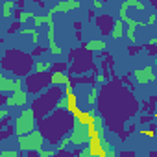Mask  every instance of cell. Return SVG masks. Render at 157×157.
I'll use <instances>...</instances> for the list:
<instances>
[{
  "mask_svg": "<svg viewBox=\"0 0 157 157\" xmlns=\"http://www.w3.org/2000/svg\"><path fill=\"white\" fill-rule=\"evenodd\" d=\"M98 109L102 117L105 118V124L120 135V140H126V124L128 118L137 115L140 105L137 98L133 96L131 91L122 87L120 80L115 76L111 78V82L102 87V93L98 96Z\"/></svg>",
  "mask_w": 157,
  "mask_h": 157,
  "instance_id": "obj_1",
  "label": "cell"
},
{
  "mask_svg": "<svg viewBox=\"0 0 157 157\" xmlns=\"http://www.w3.org/2000/svg\"><path fill=\"white\" fill-rule=\"evenodd\" d=\"M74 118L76 117L70 115L67 109H56L46 118L37 120V126H39V131L43 133V137L50 144H59L67 137V133L70 135L72 128L78 124V122H74Z\"/></svg>",
  "mask_w": 157,
  "mask_h": 157,
  "instance_id": "obj_2",
  "label": "cell"
},
{
  "mask_svg": "<svg viewBox=\"0 0 157 157\" xmlns=\"http://www.w3.org/2000/svg\"><path fill=\"white\" fill-rule=\"evenodd\" d=\"M2 68L4 70H11L17 78H22V76H30V70L35 68V61H33V56L32 54H26L22 50H6L4 52V57H2Z\"/></svg>",
  "mask_w": 157,
  "mask_h": 157,
  "instance_id": "obj_3",
  "label": "cell"
},
{
  "mask_svg": "<svg viewBox=\"0 0 157 157\" xmlns=\"http://www.w3.org/2000/svg\"><path fill=\"white\" fill-rule=\"evenodd\" d=\"M63 94H65V93H61V89H59V87H54V85H52L44 94L37 96V98L33 100V104H32V109H33V113H35L37 120L46 118L50 113H54Z\"/></svg>",
  "mask_w": 157,
  "mask_h": 157,
  "instance_id": "obj_4",
  "label": "cell"
},
{
  "mask_svg": "<svg viewBox=\"0 0 157 157\" xmlns=\"http://www.w3.org/2000/svg\"><path fill=\"white\" fill-rule=\"evenodd\" d=\"M68 76H83L85 72H94V61H93V54L83 50V48H78V50H70L68 54Z\"/></svg>",
  "mask_w": 157,
  "mask_h": 157,
  "instance_id": "obj_5",
  "label": "cell"
},
{
  "mask_svg": "<svg viewBox=\"0 0 157 157\" xmlns=\"http://www.w3.org/2000/svg\"><path fill=\"white\" fill-rule=\"evenodd\" d=\"M15 124V135L17 137H26L30 133L35 131V126H37V117L33 113L32 107H26L21 111V115L17 117V120L13 122Z\"/></svg>",
  "mask_w": 157,
  "mask_h": 157,
  "instance_id": "obj_6",
  "label": "cell"
},
{
  "mask_svg": "<svg viewBox=\"0 0 157 157\" xmlns=\"http://www.w3.org/2000/svg\"><path fill=\"white\" fill-rule=\"evenodd\" d=\"M24 85H26L28 93L39 94L41 91L52 87V72H35V74H30L24 80Z\"/></svg>",
  "mask_w": 157,
  "mask_h": 157,
  "instance_id": "obj_7",
  "label": "cell"
},
{
  "mask_svg": "<svg viewBox=\"0 0 157 157\" xmlns=\"http://www.w3.org/2000/svg\"><path fill=\"white\" fill-rule=\"evenodd\" d=\"M43 142H44V137L39 129H35L33 133L26 135V137H19V150L22 153L26 151H41L43 150Z\"/></svg>",
  "mask_w": 157,
  "mask_h": 157,
  "instance_id": "obj_8",
  "label": "cell"
},
{
  "mask_svg": "<svg viewBox=\"0 0 157 157\" xmlns=\"http://www.w3.org/2000/svg\"><path fill=\"white\" fill-rule=\"evenodd\" d=\"M133 78L137 80V83H139V85H148V83H151V82H155V80H157V76H155V68H153L151 65H146V67H142V68L133 70Z\"/></svg>",
  "mask_w": 157,
  "mask_h": 157,
  "instance_id": "obj_9",
  "label": "cell"
},
{
  "mask_svg": "<svg viewBox=\"0 0 157 157\" xmlns=\"http://www.w3.org/2000/svg\"><path fill=\"white\" fill-rule=\"evenodd\" d=\"M94 24L96 28L100 30V33L105 37V35H111L113 33V28H115V19L111 15H98L94 19Z\"/></svg>",
  "mask_w": 157,
  "mask_h": 157,
  "instance_id": "obj_10",
  "label": "cell"
},
{
  "mask_svg": "<svg viewBox=\"0 0 157 157\" xmlns=\"http://www.w3.org/2000/svg\"><path fill=\"white\" fill-rule=\"evenodd\" d=\"M46 24H48V48L54 56H61V46H57L56 43V26H54V17L52 15H46Z\"/></svg>",
  "mask_w": 157,
  "mask_h": 157,
  "instance_id": "obj_11",
  "label": "cell"
},
{
  "mask_svg": "<svg viewBox=\"0 0 157 157\" xmlns=\"http://www.w3.org/2000/svg\"><path fill=\"white\" fill-rule=\"evenodd\" d=\"M26 104H28V91L22 89V91H17V93L10 94L6 107H24Z\"/></svg>",
  "mask_w": 157,
  "mask_h": 157,
  "instance_id": "obj_12",
  "label": "cell"
},
{
  "mask_svg": "<svg viewBox=\"0 0 157 157\" xmlns=\"http://www.w3.org/2000/svg\"><path fill=\"white\" fill-rule=\"evenodd\" d=\"M82 4L78 2V0H68V2H59V4H56L54 8H50L48 10V15H52L54 17V13H68V11H72V10H78Z\"/></svg>",
  "mask_w": 157,
  "mask_h": 157,
  "instance_id": "obj_13",
  "label": "cell"
},
{
  "mask_svg": "<svg viewBox=\"0 0 157 157\" xmlns=\"http://www.w3.org/2000/svg\"><path fill=\"white\" fill-rule=\"evenodd\" d=\"M0 93H17V78H8L6 74L0 76Z\"/></svg>",
  "mask_w": 157,
  "mask_h": 157,
  "instance_id": "obj_14",
  "label": "cell"
},
{
  "mask_svg": "<svg viewBox=\"0 0 157 157\" xmlns=\"http://www.w3.org/2000/svg\"><path fill=\"white\" fill-rule=\"evenodd\" d=\"M82 48L87 50V52H105V41L104 39H93V41H87V43H82Z\"/></svg>",
  "mask_w": 157,
  "mask_h": 157,
  "instance_id": "obj_15",
  "label": "cell"
},
{
  "mask_svg": "<svg viewBox=\"0 0 157 157\" xmlns=\"http://www.w3.org/2000/svg\"><path fill=\"white\" fill-rule=\"evenodd\" d=\"M124 35H126V26H124V21L117 19V21H115V28H113L111 37H113L115 41H118V39H122Z\"/></svg>",
  "mask_w": 157,
  "mask_h": 157,
  "instance_id": "obj_16",
  "label": "cell"
},
{
  "mask_svg": "<svg viewBox=\"0 0 157 157\" xmlns=\"http://www.w3.org/2000/svg\"><path fill=\"white\" fill-rule=\"evenodd\" d=\"M70 82V76L68 74H59V72H52V85L59 87V85H67Z\"/></svg>",
  "mask_w": 157,
  "mask_h": 157,
  "instance_id": "obj_17",
  "label": "cell"
},
{
  "mask_svg": "<svg viewBox=\"0 0 157 157\" xmlns=\"http://www.w3.org/2000/svg\"><path fill=\"white\" fill-rule=\"evenodd\" d=\"M35 72H52L50 61H35Z\"/></svg>",
  "mask_w": 157,
  "mask_h": 157,
  "instance_id": "obj_18",
  "label": "cell"
},
{
  "mask_svg": "<svg viewBox=\"0 0 157 157\" xmlns=\"http://www.w3.org/2000/svg\"><path fill=\"white\" fill-rule=\"evenodd\" d=\"M17 8V2H11V0H8V2H4V17H13V10Z\"/></svg>",
  "mask_w": 157,
  "mask_h": 157,
  "instance_id": "obj_19",
  "label": "cell"
},
{
  "mask_svg": "<svg viewBox=\"0 0 157 157\" xmlns=\"http://www.w3.org/2000/svg\"><path fill=\"white\" fill-rule=\"evenodd\" d=\"M98 96H100L98 87L93 85V87H91V93H89V96H87V104H89V105H91V104H96V102H98Z\"/></svg>",
  "mask_w": 157,
  "mask_h": 157,
  "instance_id": "obj_20",
  "label": "cell"
},
{
  "mask_svg": "<svg viewBox=\"0 0 157 157\" xmlns=\"http://www.w3.org/2000/svg\"><path fill=\"white\" fill-rule=\"evenodd\" d=\"M15 133V124H11V126H6V128H2V133H0V140H6V139H10L11 135Z\"/></svg>",
  "mask_w": 157,
  "mask_h": 157,
  "instance_id": "obj_21",
  "label": "cell"
},
{
  "mask_svg": "<svg viewBox=\"0 0 157 157\" xmlns=\"http://www.w3.org/2000/svg\"><path fill=\"white\" fill-rule=\"evenodd\" d=\"M155 131H157V124H150V128H146V129H140V135H144V137H148V139H153L155 137Z\"/></svg>",
  "mask_w": 157,
  "mask_h": 157,
  "instance_id": "obj_22",
  "label": "cell"
},
{
  "mask_svg": "<svg viewBox=\"0 0 157 157\" xmlns=\"http://www.w3.org/2000/svg\"><path fill=\"white\" fill-rule=\"evenodd\" d=\"M70 144H72V140H70V135H67V137H65V139H63V140L57 144V150H59V151H63V150H68V146H70Z\"/></svg>",
  "mask_w": 157,
  "mask_h": 157,
  "instance_id": "obj_23",
  "label": "cell"
},
{
  "mask_svg": "<svg viewBox=\"0 0 157 157\" xmlns=\"http://www.w3.org/2000/svg\"><path fill=\"white\" fill-rule=\"evenodd\" d=\"M120 83H122V85H126V89H128V91H131V93L135 91V85H133V83L129 82V76H128V74L120 78Z\"/></svg>",
  "mask_w": 157,
  "mask_h": 157,
  "instance_id": "obj_24",
  "label": "cell"
},
{
  "mask_svg": "<svg viewBox=\"0 0 157 157\" xmlns=\"http://www.w3.org/2000/svg\"><path fill=\"white\" fill-rule=\"evenodd\" d=\"M46 22V15H35V19H33V28L37 30L39 26H43Z\"/></svg>",
  "mask_w": 157,
  "mask_h": 157,
  "instance_id": "obj_25",
  "label": "cell"
},
{
  "mask_svg": "<svg viewBox=\"0 0 157 157\" xmlns=\"http://www.w3.org/2000/svg\"><path fill=\"white\" fill-rule=\"evenodd\" d=\"M21 30H22V22L15 21V22H11V24H10V28H8V33H15V32H21Z\"/></svg>",
  "mask_w": 157,
  "mask_h": 157,
  "instance_id": "obj_26",
  "label": "cell"
},
{
  "mask_svg": "<svg viewBox=\"0 0 157 157\" xmlns=\"http://www.w3.org/2000/svg\"><path fill=\"white\" fill-rule=\"evenodd\" d=\"M142 48H144V44H129V46H128V54H129V56H135V54H139Z\"/></svg>",
  "mask_w": 157,
  "mask_h": 157,
  "instance_id": "obj_27",
  "label": "cell"
},
{
  "mask_svg": "<svg viewBox=\"0 0 157 157\" xmlns=\"http://www.w3.org/2000/svg\"><path fill=\"white\" fill-rule=\"evenodd\" d=\"M153 118H155V117H153L151 113H150V115H140V117H139V124H142V126H144V124H151Z\"/></svg>",
  "mask_w": 157,
  "mask_h": 157,
  "instance_id": "obj_28",
  "label": "cell"
},
{
  "mask_svg": "<svg viewBox=\"0 0 157 157\" xmlns=\"http://www.w3.org/2000/svg\"><path fill=\"white\" fill-rule=\"evenodd\" d=\"M0 157H21V153L17 150H4L0 153Z\"/></svg>",
  "mask_w": 157,
  "mask_h": 157,
  "instance_id": "obj_29",
  "label": "cell"
},
{
  "mask_svg": "<svg viewBox=\"0 0 157 157\" xmlns=\"http://www.w3.org/2000/svg\"><path fill=\"white\" fill-rule=\"evenodd\" d=\"M135 131H137V124L128 122V124H126V135H131V133H135Z\"/></svg>",
  "mask_w": 157,
  "mask_h": 157,
  "instance_id": "obj_30",
  "label": "cell"
},
{
  "mask_svg": "<svg viewBox=\"0 0 157 157\" xmlns=\"http://www.w3.org/2000/svg\"><path fill=\"white\" fill-rule=\"evenodd\" d=\"M44 52H46V46H37V48L32 52V56H33V59H35V57H39L41 54H44Z\"/></svg>",
  "mask_w": 157,
  "mask_h": 157,
  "instance_id": "obj_31",
  "label": "cell"
},
{
  "mask_svg": "<svg viewBox=\"0 0 157 157\" xmlns=\"http://www.w3.org/2000/svg\"><path fill=\"white\" fill-rule=\"evenodd\" d=\"M144 48L148 50V54L153 57V56H157V46H151V44H144Z\"/></svg>",
  "mask_w": 157,
  "mask_h": 157,
  "instance_id": "obj_32",
  "label": "cell"
},
{
  "mask_svg": "<svg viewBox=\"0 0 157 157\" xmlns=\"http://www.w3.org/2000/svg\"><path fill=\"white\" fill-rule=\"evenodd\" d=\"M21 33H22V35H33V33H37V30H35V28H22Z\"/></svg>",
  "mask_w": 157,
  "mask_h": 157,
  "instance_id": "obj_33",
  "label": "cell"
},
{
  "mask_svg": "<svg viewBox=\"0 0 157 157\" xmlns=\"http://www.w3.org/2000/svg\"><path fill=\"white\" fill-rule=\"evenodd\" d=\"M80 157H93V155H91V148H89V146H87V148H82V150H80Z\"/></svg>",
  "mask_w": 157,
  "mask_h": 157,
  "instance_id": "obj_34",
  "label": "cell"
},
{
  "mask_svg": "<svg viewBox=\"0 0 157 157\" xmlns=\"http://www.w3.org/2000/svg\"><path fill=\"white\" fill-rule=\"evenodd\" d=\"M155 21H157V13H151L150 19H148L146 22H148V26H151V24H155Z\"/></svg>",
  "mask_w": 157,
  "mask_h": 157,
  "instance_id": "obj_35",
  "label": "cell"
},
{
  "mask_svg": "<svg viewBox=\"0 0 157 157\" xmlns=\"http://www.w3.org/2000/svg\"><path fill=\"white\" fill-rule=\"evenodd\" d=\"M118 157H135V151H120Z\"/></svg>",
  "mask_w": 157,
  "mask_h": 157,
  "instance_id": "obj_36",
  "label": "cell"
},
{
  "mask_svg": "<svg viewBox=\"0 0 157 157\" xmlns=\"http://www.w3.org/2000/svg\"><path fill=\"white\" fill-rule=\"evenodd\" d=\"M93 8H94V10H100V8H104V2H100V0H94V2H93Z\"/></svg>",
  "mask_w": 157,
  "mask_h": 157,
  "instance_id": "obj_37",
  "label": "cell"
},
{
  "mask_svg": "<svg viewBox=\"0 0 157 157\" xmlns=\"http://www.w3.org/2000/svg\"><path fill=\"white\" fill-rule=\"evenodd\" d=\"M32 41H33V44H39V33H33L32 35Z\"/></svg>",
  "mask_w": 157,
  "mask_h": 157,
  "instance_id": "obj_38",
  "label": "cell"
},
{
  "mask_svg": "<svg viewBox=\"0 0 157 157\" xmlns=\"http://www.w3.org/2000/svg\"><path fill=\"white\" fill-rule=\"evenodd\" d=\"M74 30L76 32H82V22H74Z\"/></svg>",
  "mask_w": 157,
  "mask_h": 157,
  "instance_id": "obj_39",
  "label": "cell"
},
{
  "mask_svg": "<svg viewBox=\"0 0 157 157\" xmlns=\"http://www.w3.org/2000/svg\"><path fill=\"white\" fill-rule=\"evenodd\" d=\"M148 44H151V46H157V37H153V39H150V41H148Z\"/></svg>",
  "mask_w": 157,
  "mask_h": 157,
  "instance_id": "obj_40",
  "label": "cell"
},
{
  "mask_svg": "<svg viewBox=\"0 0 157 157\" xmlns=\"http://www.w3.org/2000/svg\"><path fill=\"white\" fill-rule=\"evenodd\" d=\"M17 8H21V10L24 8V0H19V2H17Z\"/></svg>",
  "mask_w": 157,
  "mask_h": 157,
  "instance_id": "obj_41",
  "label": "cell"
},
{
  "mask_svg": "<svg viewBox=\"0 0 157 157\" xmlns=\"http://www.w3.org/2000/svg\"><path fill=\"white\" fill-rule=\"evenodd\" d=\"M151 6H153V8L157 10V0H153V2H151Z\"/></svg>",
  "mask_w": 157,
  "mask_h": 157,
  "instance_id": "obj_42",
  "label": "cell"
},
{
  "mask_svg": "<svg viewBox=\"0 0 157 157\" xmlns=\"http://www.w3.org/2000/svg\"><path fill=\"white\" fill-rule=\"evenodd\" d=\"M153 117H155V118H157V109H155V113H153Z\"/></svg>",
  "mask_w": 157,
  "mask_h": 157,
  "instance_id": "obj_43",
  "label": "cell"
}]
</instances>
